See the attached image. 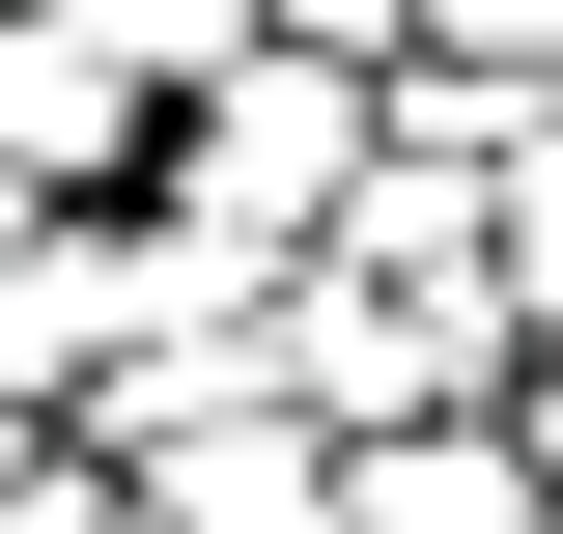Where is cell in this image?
Masks as SVG:
<instances>
[{
	"instance_id": "1",
	"label": "cell",
	"mask_w": 563,
	"mask_h": 534,
	"mask_svg": "<svg viewBox=\"0 0 563 534\" xmlns=\"http://www.w3.org/2000/svg\"><path fill=\"white\" fill-rule=\"evenodd\" d=\"M339 169H366V57H310V29H225V57L141 113V169H113V198L225 225V254H310V225H339Z\"/></svg>"
},
{
	"instance_id": "7",
	"label": "cell",
	"mask_w": 563,
	"mask_h": 534,
	"mask_svg": "<svg viewBox=\"0 0 563 534\" xmlns=\"http://www.w3.org/2000/svg\"><path fill=\"white\" fill-rule=\"evenodd\" d=\"M254 29H310V57H395V29H422V0H254Z\"/></svg>"
},
{
	"instance_id": "4",
	"label": "cell",
	"mask_w": 563,
	"mask_h": 534,
	"mask_svg": "<svg viewBox=\"0 0 563 534\" xmlns=\"http://www.w3.org/2000/svg\"><path fill=\"white\" fill-rule=\"evenodd\" d=\"M113 169H141V85L85 57L57 0H0V198H113Z\"/></svg>"
},
{
	"instance_id": "6",
	"label": "cell",
	"mask_w": 563,
	"mask_h": 534,
	"mask_svg": "<svg viewBox=\"0 0 563 534\" xmlns=\"http://www.w3.org/2000/svg\"><path fill=\"white\" fill-rule=\"evenodd\" d=\"M395 57H422V85H563V0H422Z\"/></svg>"
},
{
	"instance_id": "9",
	"label": "cell",
	"mask_w": 563,
	"mask_h": 534,
	"mask_svg": "<svg viewBox=\"0 0 563 534\" xmlns=\"http://www.w3.org/2000/svg\"><path fill=\"white\" fill-rule=\"evenodd\" d=\"M113 534H169V507H141V478H113Z\"/></svg>"
},
{
	"instance_id": "5",
	"label": "cell",
	"mask_w": 563,
	"mask_h": 534,
	"mask_svg": "<svg viewBox=\"0 0 563 534\" xmlns=\"http://www.w3.org/2000/svg\"><path fill=\"white\" fill-rule=\"evenodd\" d=\"M141 507H169V534H310L339 478H310V422H282V394H198L169 450H141Z\"/></svg>"
},
{
	"instance_id": "2",
	"label": "cell",
	"mask_w": 563,
	"mask_h": 534,
	"mask_svg": "<svg viewBox=\"0 0 563 534\" xmlns=\"http://www.w3.org/2000/svg\"><path fill=\"white\" fill-rule=\"evenodd\" d=\"M254 394L339 450V422L507 394V281H366V254H254Z\"/></svg>"
},
{
	"instance_id": "3",
	"label": "cell",
	"mask_w": 563,
	"mask_h": 534,
	"mask_svg": "<svg viewBox=\"0 0 563 534\" xmlns=\"http://www.w3.org/2000/svg\"><path fill=\"white\" fill-rule=\"evenodd\" d=\"M339 534H536V422L507 394H422V422H339Z\"/></svg>"
},
{
	"instance_id": "8",
	"label": "cell",
	"mask_w": 563,
	"mask_h": 534,
	"mask_svg": "<svg viewBox=\"0 0 563 534\" xmlns=\"http://www.w3.org/2000/svg\"><path fill=\"white\" fill-rule=\"evenodd\" d=\"M0 478H29V394H0Z\"/></svg>"
}]
</instances>
